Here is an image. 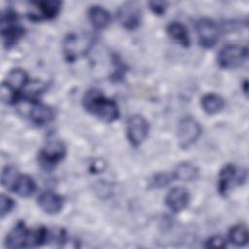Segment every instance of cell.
<instances>
[{
    "label": "cell",
    "instance_id": "19",
    "mask_svg": "<svg viewBox=\"0 0 249 249\" xmlns=\"http://www.w3.org/2000/svg\"><path fill=\"white\" fill-rule=\"evenodd\" d=\"M200 104L203 111L209 115H215L221 112L225 106L224 99L213 92L204 94L200 99Z\"/></svg>",
    "mask_w": 249,
    "mask_h": 249
},
{
    "label": "cell",
    "instance_id": "22",
    "mask_svg": "<svg viewBox=\"0 0 249 249\" xmlns=\"http://www.w3.org/2000/svg\"><path fill=\"white\" fill-rule=\"evenodd\" d=\"M18 175V173L17 172V170L14 167L5 166L1 173V185L5 189L11 191L13 184H14L15 180L17 179Z\"/></svg>",
    "mask_w": 249,
    "mask_h": 249
},
{
    "label": "cell",
    "instance_id": "9",
    "mask_svg": "<svg viewBox=\"0 0 249 249\" xmlns=\"http://www.w3.org/2000/svg\"><path fill=\"white\" fill-rule=\"evenodd\" d=\"M199 45L206 49L213 48L219 41L220 31L218 25L209 18H200L196 24Z\"/></svg>",
    "mask_w": 249,
    "mask_h": 249
},
{
    "label": "cell",
    "instance_id": "8",
    "mask_svg": "<svg viewBox=\"0 0 249 249\" xmlns=\"http://www.w3.org/2000/svg\"><path fill=\"white\" fill-rule=\"evenodd\" d=\"M126 137L128 142L137 147L147 138L149 133V124L141 115H132L126 121Z\"/></svg>",
    "mask_w": 249,
    "mask_h": 249
},
{
    "label": "cell",
    "instance_id": "11",
    "mask_svg": "<svg viewBox=\"0 0 249 249\" xmlns=\"http://www.w3.org/2000/svg\"><path fill=\"white\" fill-rule=\"evenodd\" d=\"M31 6L34 8L29 11L28 18L32 20H44L52 19L55 18L61 8V2L56 0H47V1H34L30 2Z\"/></svg>",
    "mask_w": 249,
    "mask_h": 249
},
{
    "label": "cell",
    "instance_id": "20",
    "mask_svg": "<svg viewBox=\"0 0 249 249\" xmlns=\"http://www.w3.org/2000/svg\"><path fill=\"white\" fill-rule=\"evenodd\" d=\"M171 174L172 177L176 180L192 181L197 177L198 169L195 164L191 162H181L175 167Z\"/></svg>",
    "mask_w": 249,
    "mask_h": 249
},
{
    "label": "cell",
    "instance_id": "7",
    "mask_svg": "<svg viewBox=\"0 0 249 249\" xmlns=\"http://www.w3.org/2000/svg\"><path fill=\"white\" fill-rule=\"evenodd\" d=\"M141 6L138 2L135 1L123 3L117 11V18L119 22L127 30H133L138 27L141 22Z\"/></svg>",
    "mask_w": 249,
    "mask_h": 249
},
{
    "label": "cell",
    "instance_id": "1",
    "mask_svg": "<svg viewBox=\"0 0 249 249\" xmlns=\"http://www.w3.org/2000/svg\"><path fill=\"white\" fill-rule=\"evenodd\" d=\"M83 106L89 113L106 123H112L120 117L117 103L104 96L97 89H90L85 93Z\"/></svg>",
    "mask_w": 249,
    "mask_h": 249
},
{
    "label": "cell",
    "instance_id": "16",
    "mask_svg": "<svg viewBox=\"0 0 249 249\" xmlns=\"http://www.w3.org/2000/svg\"><path fill=\"white\" fill-rule=\"evenodd\" d=\"M35 190L36 184L34 180L26 174H18L11 189L12 192H14L15 194L21 197L30 196L31 195L34 194Z\"/></svg>",
    "mask_w": 249,
    "mask_h": 249
},
{
    "label": "cell",
    "instance_id": "10",
    "mask_svg": "<svg viewBox=\"0 0 249 249\" xmlns=\"http://www.w3.org/2000/svg\"><path fill=\"white\" fill-rule=\"evenodd\" d=\"M32 231L22 221L18 222L8 232L5 245L8 248L32 247Z\"/></svg>",
    "mask_w": 249,
    "mask_h": 249
},
{
    "label": "cell",
    "instance_id": "24",
    "mask_svg": "<svg viewBox=\"0 0 249 249\" xmlns=\"http://www.w3.org/2000/svg\"><path fill=\"white\" fill-rule=\"evenodd\" d=\"M0 212H1V217L4 218L7 214H9L15 207V201L8 196L1 194L0 196Z\"/></svg>",
    "mask_w": 249,
    "mask_h": 249
},
{
    "label": "cell",
    "instance_id": "13",
    "mask_svg": "<svg viewBox=\"0 0 249 249\" xmlns=\"http://www.w3.org/2000/svg\"><path fill=\"white\" fill-rule=\"evenodd\" d=\"M190 201L189 192L182 187L172 188L165 196V204L173 213H179L184 210Z\"/></svg>",
    "mask_w": 249,
    "mask_h": 249
},
{
    "label": "cell",
    "instance_id": "17",
    "mask_svg": "<svg viewBox=\"0 0 249 249\" xmlns=\"http://www.w3.org/2000/svg\"><path fill=\"white\" fill-rule=\"evenodd\" d=\"M166 32L173 41L180 44L181 46L185 48H188L190 46V35L187 27L183 23L178 21L169 22V24L166 26Z\"/></svg>",
    "mask_w": 249,
    "mask_h": 249
},
{
    "label": "cell",
    "instance_id": "14",
    "mask_svg": "<svg viewBox=\"0 0 249 249\" xmlns=\"http://www.w3.org/2000/svg\"><path fill=\"white\" fill-rule=\"evenodd\" d=\"M39 207L48 214H56L63 207V198L61 196L52 192L45 191L41 193L37 198Z\"/></svg>",
    "mask_w": 249,
    "mask_h": 249
},
{
    "label": "cell",
    "instance_id": "4",
    "mask_svg": "<svg viewBox=\"0 0 249 249\" xmlns=\"http://www.w3.org/2000/svg\"><path fill=\"white\" fill-rule=\"evenodd\" d=\"M248 49L237 44L225 45L218 53L217 61L221 68L234 69L241 66L247 59Z\"/></svg>",
    "mask_w": 249,
    "mask_h": 249
},
{
    "label": "cell",
    "instance_id": "2",
    "mask_svg": "<svg viewBox=\"0 0 249 249\" xmlns=\"http://www.w3.org/2000/svg\"><path fill=\"white\" fill-rule=\"evenodd\" d=\"M1 36L5 47H13L24 35V28L18 23V14L8 9L1 15Z\"/></svg>",
    "mask_w": 249,
    "mask_h": 249
},
{
    "label": "cell",
    "instance_id": "5",
    "mask_svg": "<svg viewBox=\"0 0 249 249\" xmlns=\"http://www.w3.org/2000/svg\"><path fill=\"white\" fill-rule=\"evenodd\" d=\"M199 123L192 116L182 118L177 126L178 144L182 149H187L193 145L201 134Z\"/></svg>",
    "mask_w": 249,
    "mask_h": 249
},
{
    "label": "cell",
    "instance_id": "23",
    "mask_svg": "<svg viewBox=\"0 0 249 249\" xmlns=\"http://www.w3.org/2000/svg\"><path fill=\"white\" fill-rule=\"evenodd\" d=\"M172 174L158 173L153 176L150 181V186L153 188H162L167 186L172 180Z\"/></svg>",
    "mask_w": 249,
    "mask_h": 249
},
{
    "label": "cell",
    "instance_id": "25",
    "mask_svg": "<svg viewBox=\"0 0 249 249\" xmlns=\"http://www.w3.org/2000/svg\"><path fill=\"white\" fill-rule=\"evenodd\" d=\"M226 246V240L221 235H213L205 242V247L207 248H225Z\"/></svg>",
    "mask_w": 249,
    "mask_h": 249
},
{
    "label": "cell",
    "instance_id": "6",
    "mask_svg": "<svg viewBox=\"0 0 249 249\" xmlns=\"http://www.w3.org/2000/svg\"><path fill=\"white\" fill-rule=\"evenodd\" d=\"M65 154L66 149L63 142L58 139H53L48 141L41 149L39 152L38 160L42 167L45 169H51L63 160Z\"/></svg>",
    "mask_w": 249,
    "mask_h": 249
},
{
    "label": "cell",
    "instance_id": "26",
    "mask_svg": "<svg viewBox=\"0 0 249 249\" xmlns=\"http://www.w3.org/2000/svg\"><path fill=\"white\" fill-rule=\"evenodd\" d=\"M148 5L150 6V9L154 12V14L159 16H161L162 14H164L167 9V3L163 1H152V2H149Z\"/></svg>",
    "mask_w": 249,
    "mask_h": 249
},
{
    "label": "cell",
    "instance_id": "18",
    "mask_svg": "<svg viewBox=\"0 0 249 249\" xmlns=\"http://www.w3.org/2000/svg\"><path fill=\"white\" fill-rule=\"evenodd\" d=\"M88 16L91 24L97 29L106 27L111 21L110 13L99 5L90 6L88 10Z\"/></svg>",
    "mask_w": 249,
    "mask_h": 249
},
{
    "label": "cell",
    "instance_id": "15",
    "mask_svg": "<svg viewBox=\"0 0 249 249\" xmlns=\"http://www.w3.org/2000/svg\"><path fill=\"white\" fill-rule=\"evenodd\" d=\"M29 117L34 124L43 126L53 121L54 112L51 107L35 101L30 109Z\"/></svg>",
    "mask_w": 249,
    "mask_h": 249
},
{
    "label": "cell",
    "instance_id": "12",
    "mask_svg": "<svg viewBox=\"0 0 249 249\" xmlns=\"http://www.w3.org/2000/svg\"><path fill=\"white\" fill-rule=\"evenodd\" d=\"M241 179L244 180L245 177H240L237 174L236 168L233 164L228 163L224 165L218 176V193L221 196H227L233 184H241Z\"/></svg>",
    "mask_w": 249,
    "mask_h": 249
},
{
    "label": "cell",
    "instance_id": "3",
    "mask_svg": "<svg viewBox=\"0 0 249 249\" xmlns=\"http://www.w3.org/2000/svg\"><path fill=\"white\" fill-rule=\"evenodd\" d=\"M93 38L89 34L70 33L63 41V53L65 58L72 62L86 54L92 46Z\"/></svg>",
    "mask_w": 249,
    "mask_h": 249
},
{
    "label": "cell",
    "instance_id": "21",
    "mask_svg": "<svg viewBox=\"0 0 249 249\" xmlns=\"http://www.w3.org/2000/svg\"><path fill=\"white\" fill-rule=\"evenodd\" d=\"M228 236L229 240L235 246H244L247 244L249 238L247 227L242 224L234 225L230 229Z\"/></svg>",
    "mask_w": 249,
    "mask_h": 249
}]
</instances>
